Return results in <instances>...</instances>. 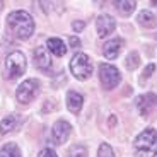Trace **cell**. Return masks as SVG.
Masks as SVG:
<instances>
[{
	"mask_svg": "<svg viewBox=\"0 0 157 157\" xmlns=\"http://www.w3.org/2000/svg\"><path fill=\"white\" fill-rule=\"evenodd\" d=\"M9 31L17 39H29L34 33V19L26 10H16L7 17Z\"/></svg>",
	"mask_w": 157,
	"mask_h": 157,
	"instance_id": "obj_1",
	"label": "cell"
},
{
	"mask_svg": "<svg viewBox=\"0 0 157 157\" xmlns=\"http://www.w3.org/2000/svg\"><path fill=\"white\" fill-rule=\"evenodd\" d=\"M135 154L137 157H155L157 155V132L152 128L144 130L135 138Z\"/></svg>",
	"mask_w": 157,
	"mask_h": 157,
	"instance_id": "obj_2",
	"label": "cell"
},
{
	"mask_svg": "<svg viewBox=\"0 0 157 157\" xmlns=\"http://www.w3.org/2000/svg\"><path fill=\"white\" fill-rule=\"evenodd\" d=\"M26 56L21 51H12L5 58V77L7 78H17L26 72Z\"/></svg>",
	"mask_w": 157,
	"mask_h": 157,
	"instance_id": "obj_3",
	"label": "cell"
},
{
	"mask_svg": "<svg viewBox=\"0 0 157 157\" xmlns=\"http://www.w3.org/2000/svg\"><path fill=\"white\" fill-rule=\"evenodd\" d=\"M70 72L78 78V80H86L92 75V62L89 55L86 53H75L74 58L70 60Z\"/></svg>",
	"mask_w": 157,
	"mask_h": 157,
	"instance_id": "obj_4",
	"label": "cell"
},
{
	"mask_svg": "<svg viewBox=\"0 0 157 157\" xmlns=\"http://www.w3.org/2000/svg\"><path fill=\"white\" fill-rule=\"evenodd\" d=\"M38 94H39V80H36V78H28V80H24V82L17 87L16 98L19 102L28 104V102L34 101V98Z\"/></svg>",
	"mask_w": 157,
	"mask_h": 157,
	"instance_id": "obj_5",
	"label": "cell"
},
{
	"mask_svg": "<svg viewBox=\"0 0 157 157\" xmlns=\"http://www.w3.org/2000/svg\"><path fill=\"white\" fill-rule=\"evenodd\" d=\"M99 78H101V84L104 89H114V87L120 84V70H118L114 65H109V63H101L99 65Z\"/></svg>",
	"mask_w": 157,
	"mask_h": 157,
	"instance_id": "obj_6",
	"label": "cell"
},
{
	"mask_svg": "<svg viewBox=\"0 0 157 157\" xmlns=\"http://www.w3.org/2000/svg\"><path fill=\"white\" fill-rule=\"evenodd\" d=\"M137 108L144 118H149L157 111V96L155 94H144L137 98Z\"/></svg>",
	"mask_w": 157,
	"mask_h": 157,
	"instance_id": "obj_7",
	"label": "cell"
},
{
	"mask_svg": "<svg viewBox=\"0 0 157 157\" xmlns=\"http://www.w3.org/2000/svg\"><path fill=\"white\" fill-rule=\"evenodd\" d=\"M70 130H72V126L68 125L67 121H63V120L56 121L55 125H53V130H51V138H53V142H55L56 145L65 144L67 138L70 137Z\"/></svg>",
	"mask_w": 157,
	"mask_h": 157,
	"instance_id": "obj_8",
	"label": "cell"
},
{
	"mask_svg": "<svg viewBox=\"0 0 157 157\" xmlns=\"http://www.w3.org/2000/svg\"><path fill=\"white\" fill-rule=\"evenodd\" d=\"M96 29H98V36L99 38H106L111 33L116 29V22L111 16H99L98 21H96Z\"/></svg>",
	"mask_w": 157,
	"mask_h": 157,
	"instance_id": "obj_9",
	"label": "cell"
},
{
	"mask_svg": "<svg viewBox=\"0 0 157 157\" xmlns=\"http://www.w3.org/2000/svg\"><path fill=\"white\" fill-rule=\"evenodd\" d=\"M121 48H123V39L121 38H113L111 41L104 43V46H102V55L106 56L108 60H114V58H118L120 53H121Z\"/></svg>",
	"mask_w": 157,
	"mask_h": 157,
	"instance_id": "obj_10",
	"label": "cell"
},
{
	"mask_svg": "<svg viewBox=\"0 0 157 157\" xmlns=\"http://www.w3.org/2000/svg\"><path fill=\"white\" fill-rule=\"evenodd\" d=\"M34 62L36 67L39 70H48L51 67V58H50V51L43 46H38L34 50Z\"/></svg>",
	"mask_w": 157,
	"mask_h": 157,
	"instance_id": "obj_11",
	"label": "cell"
},
{
	"mask_svg": "<svg viewBox=\"0 0 157 157\" xmlns=\"http://www.w3.org/2000/svg\"><path fill=\"white\" fill-rule=\"evenodd\" d=\"M21 116L19 114H9V116H5L2 121H0V135H7L10 133L12 130H16L17 126L21 125Z\"/></svg>",
	"mask_w": 157,
	"mask_h": 157,
	"instance_id": "obj_12",
	"label": "cell"
},
{
	"mask_svg": "<svg viewBox=\"0 0 157 157\" xmlns=\"http://www.w3.org/2000/svg\"><path fill=\"white\" fill-rule=\"evenodd\" d=\"M46 50L50 51V53H53L55 56H63L67 53V46H65V43H63L60 38H50L48 39Z\"/></svg>",
	"mask_w": 157,
	"mask_h": 157,
	"instance_id": "obj_13",
	"label": "cell"
},
{
	"mask_svg": "<svg viewBox=\"0 0 157 157\" xmlns=\"http://www.w3.org/2000/svg\"><path fill=\"white\" fill-rule=\"evenodd\" d=\"M84 104V98L78 92H75V90H70L67 94V108L72 111V113H78L80 111V108H82Z\"/></svg>",
	"mask_w": 157,
	"mask_h": 157,
	"instance_id": "obj_14",
	"label": "cell"
},
{
	"mask_svg": "<svg viewBox=\"0 0 157 157\" xmlns=\"http://www.w3.org/2000/svg\"><path fill=\"white\" fill-rule=\"evenodd\" d=\"M138 24L144 26V28H155L157 26V19L150 10H142L138 12V17H137Z\"/></svg>",
	"mask_w": 157,
	"mask_h": 157,
	"instance_id": "obj_15",
	"label": "cell"
},
{
	"mask_svg": "<svg viewBox=\"0 0 157 157\" xmlns=\"http://www.w3.org/2000/svg\"><path fill=\"white\" fill-rule=\"evenodd\" d=\"M0 155L2 157H21V149L16 144H5L0 150Z\"/></svg>",
	"mask_w": 157,
	"mask_h": 157,
	"instance_id": "obj_16",
	"label": "cell"
},
{
	"mask_svg": "<svg viewBox=\"0 0 157 157\" xmlns=\"http://www.w3.org/2000/svg\"><path fill=\"white\" fill-rule=\"evenodd\" d=\"M135 5H137L135 2H116V7L121 16H130L135 10Z\"/></svg>",
	"mask_w": 157,
	"mask_h": 157,
	"instance_id": "obj_17",
	"label": "cell"
},
{
	"mask_svg": "<svg viewBox=\"0 0 157 157\" xmlns=\"http://www.w3.org/2000/svg\"><path fill=\"white\" fill-rule=\"evenodd\" d=\"M138 63H140V56H138V53H132V55H128V58H126V68L135 70V68L138 67Z\"/></svg>",
	"mask_w": 157,
	"mask_h": 157,
	"instance_id": "obj_18",
	"label": "cell"
},
{
	"mask_svg": "<svg viewBox=\"0 0 157 157\" xmlns=\"http://www.w3.org/2000/svg\"><path fill=\"white\" fill-rule=\"evenodd\" d=\"M98 157H114V152L108 144H101L98 150Z\"/></svg>",
	"mask_w": 157,
	"mask_h": 157,
	"instance_id": "obj_19",
	"label": "cell"
},
{
	"mask_svg": "<svg viewBox=\"0 0 157 157\" xmlns=\"http://www.w3.org/2000/svg\"><path fill=\"white\" fill-rule=\"evenodd\" d=\"M68 157H87V150L84 149L82 145H75V147H72V149H70Z\"/></svg>",
	"mask_w": 157,
	"mask_h": 157,
	"instance_id": "obj_20",
	"label": "cell"
},
{
	"mask_svg": "<svg viewBox=\"0 0 157 157\" xmlns=\"http://www.w3.org/2000/svg\"><path fill=\"white\" fill-rule=\"evenodd\" d=\"M38 157H58V155H56L51 149H43L41 152L38 154Z\"/></svg>",
	"mask_w": 157,
	"mask_h": 157,
	"instance_id": "obj_21",
	"label": "cell"
},
{
	"mask_svg": "<svg viewBox=\"0 0 157 157\" xmlns=\"http://www.w3.org/2000/svg\"><path fill=\"white\" fill-rule=\"evenodd\" d=\"M154 68H155V65L154 63H150V65H147V68H145V72H144V78H147L150 75V72H154Z\"/></svg>",
	"mask_w": 157,
	"mask_h": 157,
	"instance_id": "obj_22",
	"label": "cell"
},
{
	"mask_svg": "<svg viewBox=\"0 0 157 157\" xmlns=\"http://www.w3.org/2000/svg\"><path fill=\"white\" fill-rule=\"evenodd\" d=\"M70 46H74V48H78V46H80V41H78V38L70 36Z\"/></svg>",
	"mask_w": 157,
	"mask_h": 157,
	"instance_id": "obj_23",
	"label": "cell"
},
{
	"mask_svg": "<svg viewBox=\"0 0 157 157\" xmlns=\"http://www.w3.org/2000/svg\"><path fill=\"white\" fill-rule=\"evenodd\" d=\"M84 26H86L84 22H74V29H75V31H80V29H84Z\"/></svg>",
	"mask_w": 157,
	"mask_h": 157,
	"instance_id": "obj_24",
	"label": "cell"
},
{
	"mask_svg": "<svg viewBox=\"0 0 157 157\" xmlns=\"http://www.w3.org/2000/svg\"><path fill=\"white\" fill-rule=\"evenodd\" d=\"M2 7H4V2H0V10H2Z\"/></svg>",
	"mask_w": 157,
	"mask_h": 157,
	"instance_id": "obj_25",
	"label": "cell"
}]
</instances>
